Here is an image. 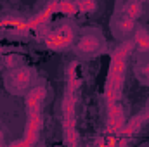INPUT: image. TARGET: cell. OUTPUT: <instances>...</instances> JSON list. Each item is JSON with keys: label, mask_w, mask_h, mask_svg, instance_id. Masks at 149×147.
I'll return each instance as SVG.
<instances>
[{"label": "cell", "mask_w": 149, "mask_h": 147, "mask_svg": "<svg viewBox=\"0 0 149 147\" xmlns=\"http://www.w3.org/2000/svg\"><path fill=\"white\" fill-rule=\"evenodd\" d=\"M97 47H99V43L95 42V38H92V37H85L83 42H81V49H85V50H94Z\"/></svg>", "instance_id": "obj_1"}]
</instances>
